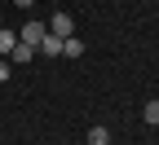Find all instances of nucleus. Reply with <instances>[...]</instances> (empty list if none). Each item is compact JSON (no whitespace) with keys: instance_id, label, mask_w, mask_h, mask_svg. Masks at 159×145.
Instances as JSON below:
<instances>
[{"instance_id":"3","label":"nucleus","mask_w":159,"mask_h":145,"mask_svg":"<svg viewBox=\"0 0 159 145\" xmlns=\"http://www.w3.org/2000/svg\"><path fill=\"white\" fill-rule=\"evenodd\" d=\"M31 57H35V49H31V44H22V40H18V44L9 49V62H13V66H27Z\"/></svg>"},{"instance_id":"4","label":"nucleus","mask_w":159,"mask_h":145,"mask_svg":"<svg viewBox=\"0 0 159 145\" xmlns=\"http://www.w3.org/2000/svg\"><path fill=\"white\" fill-rule=\"evenodd\" d=\"M40 53H44V57H57V53H62V35H44V40H40Z\"/></svg>"},{"instance_id":"6","label":"nucleus","mask_w":159,"mask_h":145,"mask_svg":"<svg viewBox=\"0 0 159 145\" xmlns=\"http://www.w3.org/2000/svg\"><path fill=\"white\" fill-rule=\"evenodd\" d=\"M62 53H66V57H84V40L66 35V40H62Z\"/></svg>"},{"instance_id":"8","label":"nucleus","mask_w":159,"mask_h":145,"mask_svg":"<svg viewBox=\"0 0 159 145\" xmlns=\"http://www.w3.org/2000/svg\"><path fill=\"white\" fill-rule=\"evenodd\" d=\"M18 44V31H0V53H9Z\"/></svg>"},{"instance_id":"10","label":"nucleus","mask_w":159,"mask_h":145,"mask_svg":"<svg viewBox=\"0 0 159 145\" xmlns=\"http://www.w3.org/2000/svg\"><path fill=\"white\" fill-rule=\"evenodd\" d=\"M13 5H18V9H31V5H35V0H13Z\"/></svg>"},{"instance_id":"1","label":"nucleus","mask_w":159,"mask_h":145,"mask_svg":"<svg viewBox=\"0 0 159 145\" xmlns=\"http://www.w3.org/2000/svg\"><path fill=\"white\" fill-rule=\"evenodd\" d=\"M49 35V22H27L22 31H18V40H22V44H31V49H40V40Z\"/></svg>"},{"instance_id":"2","label":"nucleus","mask_w":159,"mask_h":145,"mask_svg":"<svg viewBox=\"0 0 159 145\" xmlns=\"http://www.w3.org/2000/svg\"><path fill=\"white\" fill-rule=\"evenodd\" d=\"M71 31H75V22H71V13H62V9H57V13L49 18V35H62V40H66Z\"/></svg>"},{"instance_id":"7","label":"nucleus","mask_w":159,"mask_h":145,"mask_svg":"<svg viewBox=\"0 0 159 145\" xmlns=\"http://www.w3.org/2000/svg\"><path fill=\"white\" fill-rule=\"evenodd\" d=\"M89 145H111V132L102 128V123H93V128H89Z\"/></svg>"},{"instance_id":"5","label":"nucleus","mask_w":159,"mask_h":145,"mask_svg":"<svg viewBox=\"0 0 159 145\" xmlns=\"http://www.w3.org/2000/svg\"><path fill=\"white\" fill-rule=\"evenodd\" d=\"M142 119L150 123V128H159V97H150L146 106H142Z\"/></svg>"},{"instance_id":"9","label":"nucleus","mask_w":159,"mask_h":145,"mask_svg":"<svg viewBox=\"0 0 159 145\" xmlns=\"http://www.w3.org/2000/svg\"><path fill=\"white\" fill-rule=\"evenodd\" d=\"M9 75H13V62H9V57H0V84H5Z\"/></svg>"}]
</instances>
